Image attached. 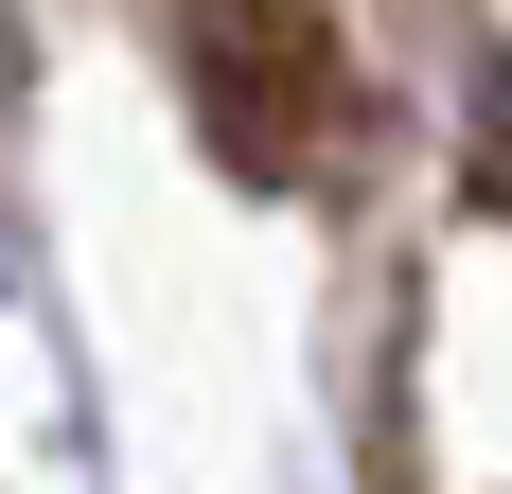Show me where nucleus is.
<instances>
[{"mask_svg": "<svg viewBox=\"0 0 512 494\" xmlns=\"http://www.w3.org/2000/svg\"><path fill=\"white\" fill-rule=\"evenodd\" d=\"M177 89L248 195H301L354 124V36H336V0H177Z\"/></svg>", "mask_w": 512, "mask_h": 494, "instance_id": "f257e3e1", "label": "nucleus"}, {"mask_svg": "<svg viewBox=\"0 0 512 494\" xmlns=\"http://www.w3.org/2000/svg\"><path fill=\"white\" fill-rule=\"evenodd\" d=\"M477 142H495V159H477V195L512 212V71H477Z\"/></svg>", "mask_w": 512, "mask_h": 494, "instance_id": "f03ea898", "label": "nucleus"}]
</instances>
